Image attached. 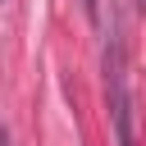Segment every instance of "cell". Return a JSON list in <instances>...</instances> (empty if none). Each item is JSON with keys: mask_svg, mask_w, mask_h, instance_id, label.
Listing matches in <instances>:
<instances>
[{"mask_svg": "<svg viewBox=\"0 0 146 146\" xmlns=\"http://www.w3.org/2000/svg\"><path fill=\"white\" fill-rule=\"evenodd\" d=\"M105 96H110V119H114V137H119V146H137V114H132L128 59H123L119 36H110V46H105Z\"/></svg>", "mask_w": 146, "mask_h": 146, "instance_id": "obj_1", "label": "cell"}, {"mask_svg": "<svg viewBox=\"0 0 146 146\" xmlns=\"http://www.w3.org/2000/svg\"><path fill=\"white\" fill-rule=\"evenodd\" d=\"M137 5H146V0H137Z\"/></svg>", "mask_w": 146, "mask_h": 146, "instance_id": "obj_3", "label": "cell"}, {"mask_svg": "<svg viewBox=\"0 0 146 146\" xmlns=\"http://www.w3.org/2000/svg\"><path fill=\"white\" fill-rule=\"evenodd\" d=\"M82 5H87V18H91V23H100V5H96V0H82Z\"/></svg>", "mask_w": 146, "mask_h": 146, "instance_id": "obj_2", "label": "cell"}]
</instances>
